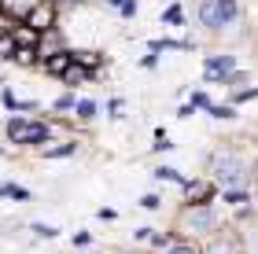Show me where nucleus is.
I'll return each mask as SVG.
<instances>
[{
  "label": "nucleus",
  "instance_id": "1",
  "mask_svg": "<svg viewBox=\"0 0 258 254\" xmlns=\"http://www.w3.org/2000/svg\"><path fill=\"white\" fill-rule=\"evenodd\" d=\"M210 177H214L225 192H240L243 184H247V177H251V166H247V158L236 155V151H218L210 158Z\"/></svg>",
  "mask_w": 258,
  "mask_h": 254
},
{
  "label": "nucleus",
  "instance_id": "5",
  "mask_svg": "<svg viewBox=\"0 0 258 254\" xmlns=\"http://www.w3.org/2000/svg\"><path fill=\"white\" fill-rule=\"evenodd\" d=\"M232 70H236V59H232V55H210V59L203 63V74L210 77V81H218V77H229Z\"/></svg>",
  "mask_w": 258,
  "mask_h": 254
},
{
  "label": "nucleus",
  "instance_id": "11",
  "mask_svg": "<svg viewBox=\"0 0 258 254\" xmlns=\"http://www.w3.org/2000/svg\"><path fill=\"white\" fill-rule=\"evenodd\" d=\"M140 206H148V210H155V206H159V195H144V199H140Z\"/></svg>",
  "mask_w": 258,
  "mask_h": 254
},
{
  "label": "nucleus",
  "instance_id": "3",
  "mask_svg": "<svg viewBox=\"0 0 258 254\" xmlns=\"http://www.w3.org/2000/svg\"><path fill=\"white\" fill-rule=\"evenodd\" d=\"M218 225H221V217H218L214 206H188V210L181 214V228L184 232H196V236L214 232Z\"/></svg>",
  "mask_w": 258,
  "mask_h": 254
},
{
  "label": "nucleus",
  "instance_id": "13",
  "mask_svg": "<svg viewBox=\"0 0 258 254\" xmlns=\"http://www.w3.org/2000/svg\"><path fill=\"white\" fill-rule=\"evenodd\" d=\"M251 250L258 254V232H251Z\"/></svg>",
  "mask_w": 258,
  "mask_h": 254
},
{
  "label": "nucleus",
  "instance_id": "2",
  "mask_svg": "<svg viewBox=\"0 0 258 254\" xmlns=\"http://www.w3.org/2000/svg\"><path fill=\"white\" fill-rule=\"evenodd\" d=\"M196 15L199 26L207 30H229L240 19V4L236 0H196Z\"/></svg>",
  "mask_w": 258,
  "mask_h": 254
},
{
  "label": "nucleus",
  "instance_id": "6",
  "mask_svg": "<svg viewBox=\"0 0 258 254\" xmlns=\"http://www.w3.org/2000/svg\"><path fill=\"white\" fill-rule=\"evenodd\" d=\"M207 254H243V247L236 243V239H229V236H218L214 243L207 247Z\"/></svg>",
  "mask_w": 258,
  "mask_h": 254
},
{
  "label": "nucleus",
  "instance_id": "7",
  "mask_svg": "<svg viewBox=\"0 0 258 254\" xmlns=\"http://www.w3.org/2000/svg\"><path fill=\"white\" fill-rule=\"evenodd\" d=\"M70 59H74V55H70V52H59V55H55V59H48V74H67Z\"/></svg>",
  "mask_w": 258,
  "mask_h": 254
},
{
  "label": "nucleus",
  "instance_id": "12",
  "mask_svg": "<svg viewBox=\"0 0 258 254\" xmlns=\"http://www.w3.org/2000/svg\"><path fill=\"white\" fill-rule=\"evenodd\" d=\"M33 232H37V236H55V228H48V225H33Z\"/></svg>",
  "mask_w": 258,
  "mask_h": 254
},
{
  "label": "nucleus",
  "instance_id": "9",
  "mask_svg": "<svg viewBox=\"0 0 258 254\" xmlns=\"http://www.w3.org/2000/svg\"><path fill=\"white\" fill-rule=\"evenodd\" d=\"M155 177H159V181H177V170H166V166H162V170H155Z\"/></svg>",
  "mask_w": 258,
  "mask_h": 254
},
{
  "label": "nucleus",
  "instance_id": "8",
  "mask_svg": "<svg viewBox=\"0 0 258 254\" xmlns=\"http://www.w3.org/2000/svg\"><path fill=\"white\" fill-rule=\"evenodd\" d=\"M166 254H199V250H196L192 243H170V247H166Z\"/></svg>",
  "mask_w": 258,
  "mask_h": 254
},
{
  "label": "nucleus",
  "instance_id": "14",
  "mask_svg": "<svg viewBox=\"0 0 258 254\" xmlns=\"http://www.w3.org/2000/svg\"><path fill=\"white\" fill-rule=\"evenodd\" d=\"M118 254H144V250H118Z\"/></svg>",
  "mask_w": 258,
  "mask_h": 254
},
{
  "label": "nucleus",
  "instance_id": "10",
  "mask_svg": "<svg viewBox=\"0 0 258 254\" xmlns=\"http://www.w3.org/2000/svg\"><path fill=\"white\" fill-rule=\"evenodd\" d=\"M92 111H96V107H92L89 100H85V103H78V114H81V118H92Z\"/></svg>",
  "mask_w": 258,
  "mask_h": 254
},
{
  "label": "nucleus",
  "instance_id": "4",
  "mask_svg": "<svg viewBox=\"0 0 258 254\" xmlns=\"http://www.w3.org/2000/svg\"><path fill=\"white\" fill-rule=\"evenodd\" d=\"M8 136L15 144H44V140H48V129H44L41 122H11Z\"/></svg>",
  "mask_w": 258,
  "mask_h": 254
}]
</instances>
